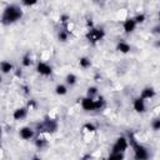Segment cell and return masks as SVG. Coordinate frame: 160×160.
Instances as JSON below:
<instances>
[{
    "mask_svg": "<svg viewBox=\"0 0 160 160\" xmlns=\"http://www.w3.org/2000/svg\"><path fill=\"white\" fill-rule=\"evenodd\" d=\"M135 26H136V21H135V19H128V20L124 21V30H125L126 32H131V31H134Z\"/></svg>",
    "mask_w": 160,
    "mask_h": 160,
    "instance_id": "8",
    "label": "cell"
},
{
    "mask_svg": "<svg viewBox=\"0 0 160 160\" xmlns=\"http://www.w3.org/2000/svg\"><path fill=\"white\" fill-rule=\"evenodd\" d=\"M155 95V91L151 89V88H145L144 90H142V92H141V98L142 99H150V98H152Z\"/></svg>",
    "mask_w": 160,
    "mask_h": 160,
    "instance_id": "12",
    "label": "cell"
},
{
    "mask_svg": "<svg viewBox=\"0 0 160 160\" xmlns=\"http://www.w3.org/2000/svg\"><path fill=\"white\" fill-rule=\"evenodd\" d=\"M152 129L154 130H160V119H155L152 121Z\"/></svg>",
    "mask_w": 160,
    "mask_h": 160,
    "instance_id": "19",
    "label": "cell"
},
{
    "mask_svg": "<svg viewBox=\"0 0 160 160\" xmlns=\"http://www.w3.org/2000/svg\"><path fill=\"white\" fill-rule=\"evenodd\" d=\"M21 16H22V12H21L20 8H18L16 5H9L2 12L1 21L4 25H10V24L18 21Z\"/></svg>",
    "mask_w": 160,
    "mask_h": 160,
    "instance_id": "1",
    "label": "cell"
},
{
    "mask_svg": "<svg viewBox=\"0 0 160 160\" xmlns=\"http://www.w3.org/2000/svg\"><path fill=\"white\" fill-rule=\"evenodd\" d=\"M118 50L121 51V52H129V51H130V45L121 41V42L118 44Z\"/></svg>",
    "mask_w": 160,
    "mask_h": 160,
    "instance_id": "13",
    "label": "cell"
},
{
    "mask_svg": "<svg viewBox=\"0 0 160 160\" xmlns=\"http://www.w3.org/2000/svg\"><path fill=\"white\" fill-rule=\"evenodd\" d=\"M122 158H124L122 152H111L109 156V159H122Z\"/></svg>",
    "mask_w": 160,
    "mask_h": 160,
    "instance_id": "18",
    "label": "cell"
},
{
    "mask_svg": "<svg viewBox=\"0 0 160 160\" xmlns=\"http://www.w3.org/2000/svg\"><path fill=\"white\" fill-rule=\"evenodd\" d=\"M22 64H24V66H29V65L31 64V60H30V56H29V55H25V56H24Z\"/></svg>",
    "mask_w": 160,
    "mask_h": 160,
    "instance_id": "20",
    "label": "cell"
},
{
    "mask_svg": "<svg viewBox=\"0 0 160 160\" xmlns=\"http://www.w3.org/2000/svg\"><path fill=\"white\" fill-rule=\"evenodd\" d=\"M144 20H145V15H142V14H141V15H138V16L135 18V21H136V22H142Z\"/></svg>",
    "mask_w": 160,
    "mask_h": 160,
    "instance_id": "23",
    "label": "cell"
},
{
    "mask_svg": "<svg viewBox=\"0 0 160 160\" xmlns=\"http://www.w3.org/2000/svg\"><path fill=\"white\" fill-rule=\"evenodd\" d=\"M36 2H38V0H22V4L26 5V6L34 5V4H36Z\"/></svg>",
    "mask_w": 160,
    "mask_h": 160,
    "instance_id": "22",
    "label": "cell"
},
{
    "mask_svg": "<svg viewBox=\"0 0 160 160\" xmlns=\"http://www.w3.org/2000/svg\"><path fill=\"white\" fill-rule=\"evenodd\" d=\"M134 109L138 112H144L145 111V104H144V99L142 98L135 99V101H134Z\"/></svg>",
    "mask_w": 160,
    "mask_h": 160,
    "instance_id": "10",
    "label": "cell"
},
{
    "mask_svg": "<svg viewBox=\"0 0 160 160\" xmlns=\"http://www.w3.org/2000/svg\"><path fill=\"white\" fill-rule=\"evenodd\" d=\"M32 135H34L32 129H30V128H28V126H25V128H22V129L20 130V136H21L24 140H29V139H31Z\"/></svg>",
    "mask_w": 160,
    "mask_h": 160,
    "instance_id": "9",
    "label": "cell"
},
{
    "mask_svg": "<svg viewBox=\"0 0 160 160\" xmlns=\"http://www.w3.org/2000/svg\"><path fill=\"white\" fill-rule=\"evenodd\" d=\"M11 69H12V65H11L10 62H8V61H2V62H1V71H2L4 74L10 72Z\"/></svg>",
    "mask_w": 160,
    "mask_h": 160,
    "instance_id": "14",
    "label": "cell"
},
{
    "mask_svg": "<svg viewBox=\"0 0 160 160\" xmlns=\"http://www.w3.org/2000/svg\"><path fill=\"white\" fill-rule=\"evenodd\" d=\"M126 148H128L126 139L125 138H119L116 140V142L114 144V146H112V152H122V151L126 150Z\"/></svg>",
    "mask_w": 160,
    "mask_h": 160,
    "instance_id": "5",
    "label": "cell"
},
{
    "mask_svg": "<svg viewBox=\"0 0 160 160\" xmlns=\"http://www.w3.org/2000/svg\"><path fill=\"white\" fill-rule=\"evenodd\" d=\"M56 128H58L56 122H55L54 120H50V119H48V120H45L42 124L38 125L39 131H48V132H52V131H55Z\"/></svg>",
    "mask_w": 160,
    "mask_h": 160,
    "instance_id": "3",
    "label": "cell"
},
{
    "mask_svg": "<svg viewBox=\"0 0 160 160\" xmlns=\"http://www.w3.org/2000/svg\"><path fill=\"white\" fill-rule=\"evenodd\" d=\"M86 38H88L91 42H96V41L101 40V39L104 38V30H101V29H91V30L88 32Z\"/></svg>",
    "mask_w": 160,
    "mask_h": 160,
    "instance_id": "4",
    "label": "cell"
},
{
    "mask_svg": "<svg viewBox=\"0 0 160 160\" xmlns=\"http://www.w3.org/2000/svg\"><path fill=\"white\" fill-rule=\"evenodd\" d=\"M131 144H132V148H134V151H135V158L136 159H146L148 158V151L144 146L139 145L132 138H131Z\"/></svg>",
    "mask_w": 160,
    "mask_h": 160,
    "instance_id": "2",
    "label": "cell"
},
{
    "mask_svg": "<svg viewBox=\"0 0 160 160\" xmlns=\"http://www.w3.org/2000/svg\"><path fill=\"white\" fill-rule=\"evenodd\" d=\"M56 94L58 95H64L66 94V88L64 85H58L56 86Z\"/></svg>",
    "mask_w": 160,
    "mask_h": 160,
    "instance_id": "16",
    "label": "cell"
},
{
    "mask_svg": "<svg viewBox=\"0 0 160 160\" xmlns=\"http://www.w3.org/2000/svg\"><path fill=\"white\" fill-rule=\"evenodd\" d=\"M81 106L84 110H95V100L92 98H85L81 101Z\"/></svg>",
    "mask_w": 160,
    "mask_h": 160,
    "instance_id": "6",
    "label": "cell"
},
{
    "mask_svg": "<svg viewBox=\"0 0 160 160\" xmlns=\"http://www.w3.org/2000/svg\"><path fill=\"white\" fill-rule=\"evenodd\" d=\"M26 112H28L26 108H20V109H16V110L14 111L12 116H14L15 120H21V119H24V118L26 116Z\"/></svg>",
    "mask_w": 160,
    "mask_h": 160,
    "instance_id": "11",
    "label": "cell"
},
{
    "mask_svg": "<svg viewBox=\"0 0 160 160\" xmlns=\"http://www.w3.org/2000/svg\"><path fill=\"white\" fill-rule=\"evenodd\" d=\"M80 65L82 68H88V66H90V60L86 58H82V59H80Z\"/></svg>",
    "mask_w": 160,
    "mask_h": 160,
    "instance_id": "17",
    "label": "cell"
},
{
    "mask_svg": "<svg viewBox=\"0 0 160 160\" xmlns=\"http://www.w3.org/2000/svg\"><path fill=\"white\" fill-rule=\"evenodd\" d=\"M85 129H86L88 131H95V126H94L92 124H86V125H85Z\"/></svg>",
    "mask_w": 160,
    "mask_h": 160,
    "instance_id": "24",
    "label": "cell"
},
{
    "mask_svg": "<svg viewBox=\"0 0 160 160\" xmlns=\"http://www.w3.org/2000/svg\"><path fill=\"white\" fill-rule=\"evenodd\" d=\"M95 94H96V88L92 86V88H89V89H88V96H89V98H92Z\"/></svg>",
    "mask_w": 160,
    "mask_h": 160,
    "instance_id": "21",
    "label": "cell"
},
{
    "mask_svg": "<svg viewBox=\"0 0 160 160\" xmlns=\"http://www.w3.org/2000/svg\"><path fill=\"white\" fill-rule=\"evenodd\" d=\"M75 81H76V76H75L74 74H69V75L66 76V82H68V84L72 85V84H75Z\"/></svg>",
    "mask_w": 160,
    "mask_h": 160,
    "instance_id": "15",
    "label": "cell"
},
{
    "mask_svg": "<svg viewBox=\"0 0 160 160\" xmlns=\"http://www.w3.org/2000/svg\"><path fill=\"white\" fill-rule=\"evenodd\" d=\"M38 71H39L41 75L48 76V75L51 74V68H50L48 64H45V62H39V64H38Z\"/></svg>",
    "mask_w": 160,
    "mask_h": 160,
    "instance_id": "7",
    "label": "cell"
},
{
    "mask_svg": "<svg viewBox=\"0 0 160 160\" xmlns=\"http://www.w3.org/2000/svg\"><path fill=\"white\" fill-rule=\"evenodd\" d=\"M59 39H60V40H61V41H65V40H66V34H65V32H62V31H61V32H60V34H59Z\"/></svg>",
    "mask_w": 160,
    "mask_h": 160,
    "instance_id": "25",
    "label": "cell"
}]
</instances>
